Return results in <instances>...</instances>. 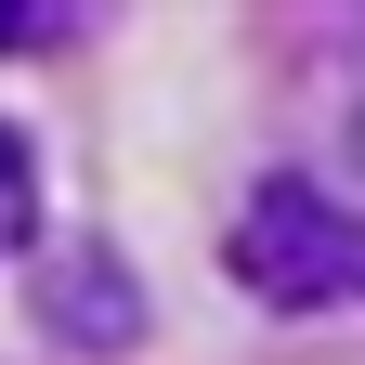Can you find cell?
<instances>
[{"instance_id":"1","label":"cell","mask_w":365,"mask_h":365,"mask_svg":"<svg viewBox=\"0 0 365 365\" xmlns=\"http://www.w3.org/2000/svg\"><path fill=\"white\" fill-rule=\"evenodd\" d=\"M222 261L261 313H339V300H365V196H339L313 170H274V182H248Z\"/></svg>"},{"instance_id":"2","label":"cell","mask_w":365,"mask_h":365,"mask_svg":"<svg viewBox=\"0 0 365 365\" xmlns=\"http://www.w3.org/2000/svg\"><path fill=\"white\" fill-rule=\"evenodd\" d=\"M26 313H39L53 352H91V365L130 352V339L157 327V313H144V274H130L118 235H66L53 261H26Z\"/></svg>"},{"instance_id":"3","label":"cell","mask_w":365,"mask_h":365,"mask_svg":"<svg viewBox=\"0 0 365 365\" xmlns=\"http://www.w3.org/2000/svg\"><path fill=\"white\" fill-rule=\"evenodd\" d=\"M14 248H39V144L0 118V261Z\"/></svg>"},{"instance_id":"4","label":"cell","mask_w":365,"mask_h":365,"mask_svg":"<svg viewBox=\"0 0 365 365\" xmlns=\"http://www.w3.org/2000/svg\"><path fill=\"white\" fill-rule=\"evenodd\" d=\"M78 14H53V0H0V53H66Z\"/></svg>"},{"instance_id":"5","label":"cell","mask_w":365,"mask_h":365,"mask_svg":"<svg viewBox=\"0 0 365 365\" xmlns=\"http://www.w3.org/2000/svg\"><path fill=\"white\" fill-rule=\"evenodd\" d=\"M339 170L365 182V66H352V91H339Z\"/></svg>"}]
</instances>
